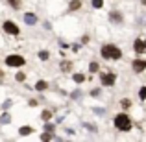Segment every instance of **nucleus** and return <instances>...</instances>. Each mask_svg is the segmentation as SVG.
Segmentation results:
<instances>
[{
	"label": "nucleus",
	"mask_w": 146,
	"mask_h": 142,
	"mask_svg": "<svg viewBox=\"0 0 146 142\" xmlns=\"http://www.w3.org/2000/svg\"><path fill=\"white\" fill-rule=\"evenodd\" d=\"M102 55L106 57V59H120L122 52H120V48H117L115 44H106V46H102Z\"/></svg>",
	"instance_id": "f257e3e1"
},
{
	"label": "nucleus",
	"mask_w": 146,
	"mask_h": 142,
	"mask_svg": "<svg viewBox=\"0 0 146 142\" xmlns=\"http://www.w3.org/2000/svg\"><path fill=\"white\" fill-rule=\"evenodd\" d=\"M115 125L120 131H129L131 129V120H129L128 114H117L115 116Z\"/></svg>",
	"instance_id": "f03ea898"
},
{
	"label": "nucleus",
	"mask_w": 146,
	"mask_h": 142,
	"mask_svg": "<svg viewBox=\"0 0 146 142\" xmlns=\"http://www.w3.org/2000/svg\"><path fill=\"white\" fill-rule=\"evenodd\" d=\"M6 65L7 67H22V65H24V57H21V55H7L6 57Z\"/></svg>",
	"instance_id": "7ed1b4c3"
},
{
	"label": "nucleus",
	"mask_w": 146,
	"mask_h": 142,
	"mask_svg": "<svg viewBox=\"0 0 146 142\" xmlns=\"http://www.w3.org/2000/svg\"><path fill=\"white\" fill-rule=\"evenodd\" d=\"M100 81H102L104 87H111L115 81H117V78H115V74H111V72H106V74L100 76Z\"/></svg>",
	"instance_id": "20e7f679"
},
{
	"label": "nucleus",
	"mask_w": 146,
	"mask_h": 142,
	"mask_svg": "<svg viewBox=\"0 0 146 142\" xmlns=\"http://www.w3.org/2000/svg\"><path fill=\"white\" fill-rule=\"evenodd\" d=\"M4 32L9 33V35H19L17 24H15V22H11V20H6V22H4Z\"/></svg>",
	"instance_id": "39448f33"
},
{
	"label": "nucleus",
	"mask_w": 146,
	"mask_h": 142,
	"mask_svg": "<svg viewBox=\"0 0 146 142\" xmlns=\"http://www.w3.org/2000/svg\"><path fill=\"white\" fill-rule=\"evenodd\" d=\"M133 48H135V52H137V53H143V52H146V41H143V39H137V41H135V44H133Z\"/></svg>",
	"instance_id": "423d86ee"
},
{
	"label": "nucleus",
	"mask_w": 146,
	"mask_h": 142,
	"mask_svg": "<svg viewBox=\"0 0 146 142\" xmlns=\"http://www.w3.org/2000/svg\"><path fill=\"white\" fill-rule=\"evenodd\" d=\"M144 68H146V61H143V59L133 61V70H135V72H143Z\"/></svg>",
	"instance_id": "0eeeda50"
},
{
	"label": "nucleus",
	"mask_w": 146,
	"mask_h": 142,
	"mask_svg": "<svg viewBox=\"0 0 146 142\" xmlns=\"http://www.w3.org/2000/svg\"><path fill=\"white\" fill-rule=\"evenodd\" d=\"M24 20H26V24L33 26V24H35V22H37V17H35V15H33V13H26V15H24Z\"/></svg>",
	"instance_id": "6e6552de"
},
{
	"label": "nucleus",
	"mask_w": 146,
	"mask_h": 142,
	"mask_svg": "<svg viewBox=\"0 0 146 142\" xmlns=\"http://www.w3.org/2000/svg\"><path fill=\"white\" fill-rule=\"evenodd\" d=\"M33 131V129L32 127H30V125H22V127L21 129H19V133H21V135L22 137H26V135H30V133H32Z\"/></svg>",
	"instance_id": "1a4fd4ad"
},
{
	"label": "nucleus",
	"mask_w": 146,
	"mask_h": 142,
	"mask_svg": "<svg viewBox=\"0 0 146 142\" xmlns=\"http://www.w3.org/2000/svg\"><path fill=\"white\" fill-rule=\"evenodd\" d=\"M80 6H82V2H80V0H72V2H70V11L80 9Z\"/></svg>",
	"instance_id": "9d476101"
},
{
	"label": "nucleus",
	"mask_w": 146,
	"mask_h": 142,
	"mask_svg": "<svg viewBox=\"0 0 146 142\" xmlns=\"http://www.w3.org/2000/svg\"><path fill=\"white\" fill-rule=\"evenodd\" d=\"M111 20H113V22H120L122 20V15H118L117 11H113V13H111Z\"/></svg>",
	"instance_id": "9b49d317"
},
{
	"label": "nucleus",
	"mask_w": 146,
	"mask_h": 142,
	"mask_svg": "<svg viewBox=\"0 0 146 142\" xmlns=\"http://www.w3.org/2000/svg\"><path fill=\"white\" fill-rule=\"evenodd\" d=\"M46 81H43V79H41V81H37V85H35V89L37 90H44V89H46Z\"/></svg>",
	"instance_id": "f8f14e48"
},
{
	"label": "nucleus",
	"mask_w": 146,
	"mask_h": 142,
	"mask_svg": "<svg viewBox=\"0 0 146 142\" xmlns=\"http://www.w3.org/2000/svg\"><path fill=\"white\" fill-rule=\"evenodd\" d=\"M41 118H43L44 122H48L50 118H52V113H50V111H43V113H41Z\"/></svg>",
	"instance_id": "ddd939ff"
},
{
	"label": "nucleus",
	"mask_w": 146,
	"mask_h": 142,
	"mask_svg": "<svg viewBox=\"0 0 146 142\" xmlns=\"http://www.w3.org/2000/svg\"><path fill=\"white\" fill-rule=\"evenodd\" d=\"M93 6L96 7V9H100V7L104 6V0H93Z\"/></svg>",
	"instance_id": "4468645a"
},
{
	"label": "nucleus",
	"mask_w": 146,
	"mask_h": 142,
	"mask_svg": "<svg viewBox=\"0 0 146 142\" xmlns=\"http://www.w3.org/2000/svg\"><path fill=\"white\" fill-rule=\"evenodd\" d=\"M9 4H11V7H21V0H9Z\"/></svg>",
	"instance_id": "2eb2a0df"
},
{
	"label": "nucleus",
	"mask_w": 146,
	"mask_h": 142,
	"mask_svg": "<svg viewBox=\"0 0 146 142\" xmlns=\"http://www.w3.org/2000/svg\"><path fill=\"white\" fill-rule=\"evenodd\" d=\"M83 79H85V78H83L82 74H74V81H76V83H82Z\"/></svg>",
	"instance_id": "dca6fc26"
},
{
	"label": "nucleus",
	"mask_w": 146,
	"mask_h": 142,
	"mask_svg": "<svg viewBox=\"0 0 146 142\" xmlns=\"http://www.w3.org/2000/svg\"><path fill=\"white\" fill-rule=\"evenodd\" d=\"M70 67H72V65L68 63V61H65V63H61V68H63V70H70Z\"/></svg>",
	"instance_id": "f3484780"
},
{
	"label": "nucleus",
	"mask_w": 146,
	"mask_h": 142,
	"mask_svg": "<svg viewBox=\"0 0 146 142\" xmlns=\"http://www.w3.org/2000/svg\"><path fill=\"white\" fill-rule=\"evenodd\" d=\"M139 98H141V100H146V87H143V89H141V92H139Z\"/></svg>",
	"instance_id": "a211bd4d"
},
{
	"label": "nucleus",
	"mask_w": 146,
	"mask_h": 142,
	"mask_svg": "<svg viewBox=\"0 0 146 142\" xmlns=\"http://www.w3.org/2000/svg\"><path fill=\"white\" fill-rule=\"evenodd\" d=\"M89 70H91V72H96V70H98V63H91Z\"/></svg>",
	"instance_id": "6ab92c4d"
},
{
	"label": "nucleus",
	"mask_w": 146,
	"mask_h": 142,
	"mask_svg": "<svg viewBox=\"0 0 146 142\" xmlns=\"http://www.w3.org/2000/svg\"><path fill=\"white\" fill-rule=\"evenodd\" d=\"M39 57H41L43 61H46V59H48V52H39Z\"/></svg>",
	"instance_id": "aec40b11"
},
{
	"label": "nucleus",
	"mask_w": 146,
	"mask_h": 142,
	"mask_svg": "<svg viewBox=\"0 0 146 142\" xmlns=\"http://www.w3.org/2000/svg\"><path fill=\"white\" fill-rule=\"evenodd\" d=\"M24 78H26V76L22 74V72H19V74H17V81H24Z\"/></svg>",
	"instance_id": "412c9836"
},
{
	"label": "nucleus",
	"mask_w": 146,
	"mask_h": 142,
	"mask_svg": "<svg viewBox=\"0 0 146 142\" xmlns=\"http://www.w3.org/2000/svg\"><path fill=\"white\" fill-rule=\"evenodd\" d=\"M41 139H43V140H50V139H52V135H50V133H43Z\"/></svg>",
	"instance_id": "4be33fe9"
},
{
	"label": "nucleus",
	"mask_w": 146,
	"mask_h": 142,
	"mask_svg": "<svg viewBox=\"0 0 146 142\" xmlns=\"http://www.w3.org/2000/svg\"><path fill=\"white\" fill-rule=\"evenodd\" d=\"M122 105H124V107H129V105H131V102H129V100H122Z\"/></svg>",
	"instance_id": "5701e85b"
},
{
	"label": "nucleus",
	"mask_w": 146,
	"mask_h": 142,
	"mask_svg": "<svg viewBox=\"0 0 146 142\" xmlns=\"http://www.w3.org/2000/svg\"><path fill=\"white\" fill-rule=\"evenodd\" d=\"M2 122H4V124H7V122H9V114H4V118H2Z\"/></svg>",
	"instance_id": "b1692460"
},
{
	"label": "nucleus",
	"mask_w": 146,
	"mask_h": 142,
	"mask_svg": "<svg viewBox=\"0 0 146 142\" xmlns=\"http://www.w3.org/2000/svg\"><path fill=\"white\" fill-rule=\"evenodd\" d=\"M2 78H4V74H2V72H0V79H2Z\"/></svg>",
	"instance_id": "393cba45"
},
{
	"label": "nucleus",
	"mask_w": 146,
	"mask_h": 142,
	"mask_svg": "<svg viewBox=\"0 0 146 142\" xmlns=\"http://www.w3.org/2000/svg\"><path fill=\"white\" fill-rule=\"evenodd\" d=\"M141 2H143V4H146V0H141Z\"/></svg>",
	"instance_id": "a878e982"
}]
</instances>
